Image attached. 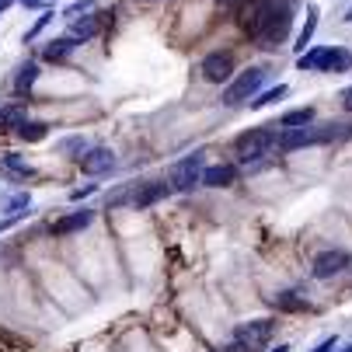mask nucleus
Instances as JSON below:
<instances>
[{"instance_id":"f257e3e1","label":"nucleus","mask_w":352,"mask_h":352,"mask_svg":"<svg viewBox=\"0 0 352 352\" xmlns=\"http://www.w3.org/2000/svg\"><path fill=\"white\" fill-rule=\"evenodd\" d=\"M300 70H324V74H345L352 70V53L342 45H331V49H311V53H300L296 60Z\"/></svg>"},{"instance_id":"f03ea898","label":"nucleus","mask_w":352,"mask_h":352,"mask_svg":"<svg viewBox=\"0 0 352 352\" xmlns=\"http://www.w3.org/2000/svg\"><path fill=\"white\" fill-rule=\"evenodd\" d=\"M279 146V136H276V126H262V129H251L237 140V161L241 164H255L262 157H269L272 150Z\"/></svg>"},{"instance_id":"7ed1b4c3","label":"nucleus","mask_w":352,"mask_h":352,"mask_svg":"<svg viewBox=\"0 0 352 352\" xmlns=\"http://www.w3.org/2000/svg\"><path fill=\"white\" fill-rule=\"evenodd\" d=\"M342 129L345 126H296V129H283V136H279V150H300V146H318V143H328V140H335V136H342Z\"/></svg>"},{"instance_id":"20e7f679","label":"nucleus","mask_w":352,"mask_h":352,"mask_svg":"<svg viewBox=\"0 0 352 352\" xmlns=\"http://www.w3.org/2000/svg\"><path fill=\"white\" fill-rule=\"evenodd\" d=\"M203 171H206V154H203V150H195V154H188L185 161L171 164L168 182H171V188L188 192V188H195V185H203Z\"/></svg>"},{"instance_id":"39448f33","label":"nucleus","mask_w":352,"mask_h":352,"mask_svg":"<svg viewBox=\"0 0 352 352\" xmlns=\"http://www.w3.org/2000/svg\"><path fill=\"white\" fill-rule=\"evenodd\" d=\"M262 84H265V70H262V67L244 70L241 77H234V80L223 87V105H244V102H251V98L262 91Z\"/></svg>"},{"instance_id":"423d86ee","label":"nucleus","mask_w":352,"mask_h":352,"mask_svg":"<svg viewBox=\"0 0 352 352\" xmlns=\"http://www.w3.org/2000/svg\"><path fill=\"white\" fill-rule=\"evenodd\" d=\"M276 0H251V4L241 11V28L251 35V38H258L262 35V28L269 25V18L276 14Z\"/></svg>"},{"instance_id":"0eeeda50","label":"nucleus","mask_w":352,"mask_h":352,"mask_svg":"<svg viewBox=\"0 0 352 352\" xmlns=\"http://www.w3.org/2000/svg\"><path fill=\"white\" fill-rule=\"evenodd\" d=\"M286 32H289V8L283 4V8H276V14L269 18V25L262 28L258 45H262V49H276V45L286 38Z\"/></svg>"},{"instance_id":"6e6552de","label":"nucleus","mask_w":352,"mask_h":352,"mask_svg":"<svg viewBox=\"0 0 352 352\" xmlns=\"http://www.w3.org/2000/svg\"><path fill=\"white\" fill-rule=\"evenodd\" d=\"M234 338H237L248 352H255V349H262V345L272 338V321H248V324L237 328Z\"/></svg>"},{"instance_id":"1a4fd4ad","label":"nucleus","mask_w":352,"mask_h":352,"mask_svg":"<svg viewBox=\"0 0 352 352\" xmlns=\"http://www.w3.org/2000/svg\"><path fill=\"white\" fill-rule=\"evenodd\" d=\"M80 168H84V175H91V178L109 175V171L116 168V154H112L109 146H91L87 154L80 157Z\"/></svg>"},{"instance_id":"9d476101","label":"nucleus","mask_w":352,"mask_h":352,"mask_svg":"<svg viewBox=\"0 0 352 352\" xmlns=\"http://www.w3.org/2000/svg\"><path fill=\"white\" fill-rule=\"evenodd\" d=\"M230 74H234V56L230 53H210L203 60V77L210 84H223V80H230Z\"/></svg>"},{"instance_id":"9b49d317","label":"nucleus","mask_w":352,"mask_h":352,"mask_svg":"<svg viewBox=\"0 0 352 352\" xmlns=\"http://www.w3.org/2000/svg\"><path fill=\"white\" fill-rule=\"evenodd\" d=\"M349 265V255L345 251H321V255L314 258V279H331V276H338L342 269Z\"/></svg>"},{"instance_id":"f8f14e48","label":"nucleus","mask_w":352,"mask_h":352,"mask_svg":"<svg viewBox=\"0 0 352 352\" xmlns=\"http://www.w3.org/2000/svg\"><path fill=\"white\" fill-rule=\"evenodd\" d=\"M168 195V185H157V182H150V185H133V199H129V206L136 210H146V206H154L157 199Z\"/></svg>"},{"instance_id":"ddd939ff","label":"nucleus","mask_w":352,"mask_h":352,"mask_svg":"<svg viewBox=\"0 0 352 352\" xmlns=\"http://www.w3.org/2000/svg\"><path fill=\"white\" fill-rule=\"evenodd\" d=\"M91 220H94V213L91 210H77V213H70V217H63V220H56V227H53V234H74V230H84V227H91Z\"/></svg>"},{"instance_id":"4468645a","label":"nucleus","mask_w":352,"mask_h":352,"mask_svg":"<svg viewBox=\"0 0 352 352\" xmlns=\"http://www.w3.org/2000/svg\"><path fill=\"white\" fill-rule=\"evenodd\" d=\"M234 164H217V168H206L203 171V185H210V188H223V185H230L234 182Z\"/></svg>"},{"instance_id":"2eb2a0df","label":"nucleus","mask_w":352,"mask_h":352,"mask_svg":"<svg viewBox=\"0 0 352 352\" xmlns=\"http://www.w3.org/2000/svg\"><path fill=\"white\" fill-rule=\"evenodd\" d=\"M74 42H77V38H70V35H67V38H53V42L42 49V56L53 60V63H60V60H67V56L74 53Z\"/></svg>"},{"instance_id":"dca6fc26","label":"nucleus","mask_w":352,"mask_h":352,"mask_svg":"<svg viewBox=\"0 0 352 352\" xmlns=\"http://www.w3.org/2000/svg\"><path fill=\"white\" fill-rule=\"evenodd\" d=\"M279 98H286V84H276V87H269V91H262V94H255L251 98V109H265V105H272V102H279Z\"/></svg>"},{"instance_id":"f3484780","label":"nucleus","mask_w":352,"mask_h":352,"mask_svg":"<svg viewBox=\"0 0 352 352\" xmlns=\"http://www.w3.org/2000/svg\"><path fill=\"white\" fill-rule=\"evenodd\" d=\"M314 32H318V8H311V11H307V25H304V32H300V38H296V49H300V53H304V49L311 45Z\"/></svg>"},{"instance_id":"a211bd4d","label":"nucleus","mask_w":352,"mask_h":352,"mask_svg":"<svg viewBox=\"0 0 352 352\" xmlns=\"http://www.w3.org/2000/svg\"><path fill=\"white\" fill-rule=\"evenodd\" d=\"M0 164H4L11 175H18V178H32L35 175V168L25 164V161H18V154H4V157H0Z\"/></svg>"},{"instance_id":"6ab92c4d","label":"nucleus","mask_w":352,"mask_h":352,"mask_svg":"<svg viewBox=\"0 0 352 352\" xmlns=\"http://www.w3.org/2000/svg\"><path fill=\"white\" fill-rule=\"evenodd\" d=\"M35 77H38V67H35V63H25V67L18 70V77H14V91L25 94V91L35 84Z\"/></svg>"},{"instance_id":"aec40b11","label":"nucleus","mask_w":352,"mask_h":352,"mask_svg":"<svg viewBox=\"0 0 352 352\" xmlns=\"http://www.w3.org/2000/svg\"><path fill=\"white\" fill-rule=\"evenodd\" d=\"M311 119H314V112H311V109H296V112H286L279 126H283V129H296V126H307Z\"/></svg>"},{"instance_id":"412c9836","label":"nucleus","mask_w":352,"mask_h":352,"mask_svg":"<svg viewBox=\"0 0 352 352\" xmlns=\"http://www.w3.org/2000/svg\"><path fill=\"white\" fill-rule=\"evenodd\" d=\"M45 129H49L45 122H28V119H25L21 129H18V136L28 140V143H38V140H45Z\"/></svg>"},{"instance_id":"4be33fe9","label":"nucleus","mask_w":352,"mask_h":352,"mask_svg":"<svg viewBox=\"0 0 352 352\" xmlns=\"http://www.w3.org/2000/svg\"><path fill=\"white\" fill-rule=\"evenodd\" d=\"M60 150H63V154H77V161L87 154V143H84V136H67V140H60Z\"/></svg>"},{"instance_id":"5701e85b","label":"nucleus","mask_w":352,"mask_h":352,"mask_svg":"<svg viewBox=\"0 0 352 352\" xmlns=\"http://www.w3.org/2000/svg\"><path fill=\"white\" fill-rule=\"evenodd\" d=\"M25 112L21 109H0V129H21Z\"/></svg>"},{"instance_id":"b1692460","label":"nucleus","mask_w":352,"mask_h":352,"mask_svg":"<svg viewBox=\"0 0 352 352\" xmlns=\"http://www.w3.org/2000/svg\"><path fill=\"white\" fill-rule=\"evenodd\" d=\"M276 307L279 311H307V300H296L293 293H279L276 296Z\"/></svg>"},{"instance_id":"393cba45","label":"nucleus","mask_w":352,"mask_h":352,"mask_svg":"<svg viewBox=\"0 0 352 352\" xmlns=\"http://www.w3.org/2000/svg\"><path fill=\"white\" fill-rule=\"evenodd\" d=\"M94 32H98V21H94V18H84V21H74L70 38H91Z\"/></svg>"},{"instance_id":"a878e982","label":"nucleus","mask_w":352,"mask_h":352,"mask_svg":"<svg viewBox=\"0 0 352 352\" xmlns=\"http://www.w3.org/2000/svg\"><path fill=\"white\" fill-rule=\"evenodd\" d=\"M25 206H28V195H11V199H8V213L25 210Z\"/></svg>"},{"instance_id":"bb28decb","label":"nucleus","mask_w":352,"mask_h":352,"mask_svg":"<svg viewBox=\"0 0 352 352\" xmlns=\"http://www.w3.org/2000/svg\"><path fill=\"white\" fill-rule=\"evenodd\" d=\"M335 345H338V342H335V338H324V342H321V345H318V349H314V352H331V349H335Z\"/></svg>"},{"instance_id":"cd10ccee","label":"nucleus","mask_w":352,"mask_h":352,"mask_svg":"<svg viewBox=\"0 0 352 352\" xmlns=\"http://www.w3.org/2000/svg\"><path fill=\"white\" fill-rule=\"evenodd\" d=\"M342 105L352 112V87H345V91H342Z\"/></svg>"},{"instance_id":"c85d7f7f","label":"nucleus","mask_w":352,"mask_h":352,"mask_svg":"<svg viewBox=\"0 0 352 352\" xmlns=\"http://www.w3.org/2000/svg\"><path fill=\"white\" fill-rule=\"evenodd\" d=\"M91 192H94V185H84V188L74 192V199H84V195H91Z\"/></svg>"},{"instance_id":"c756f323","label":"nucleus","mask_w":352,"mask_h":352,"mask_svg":"<svg viewBox=\"0 0 352 352\" xmlns=\"http://www.w3.org/2000/svg\"><path fill=\"white\" fill-rule=\"evenodd\" d=\"M227 352H248V349H244V345H241V342H237V338H234V342H230V345H227Z\"/></svg>"},{"instance_id":"7c9ffc66","label":"nucleus","mask_w":352,"mask_h":352,"mask_svg":"<svg viewBox=\"0 0 352 352\" xmlns=\"http://www.w3.org/2000/svg\"><path fill=\"white\" fill-rule=\"evenodd\" d=\"M272 352H289V349H286V345H279V349H272Z\"/></svg>"},{"instance_id":"2f4dec72","label":"nucleus","mask_w":352,"mask_h":352,"mask_svg":"<svg viewBox=\"0 0 352 352\" xmlns=\"http://www.w3.org/2000/svg\"><path fill=\"white\" fill-rule=\"evenodd\" d=\"M345 21H352V8H349V11H345Z\"/></svg>"},{"instance_id":"473e14b6","label":"nucleus","mask_w":352,"mask_h":352,"mask_svg":"<svg viewBox=\"0 0 352 352\" xmlns=\"http://www.w3.org/2000/svg\"><path fill=\"white\" fill-rule=\"evenodd\" d=\"M345 352H352V345H349V349H345Z\"/></svg>"}]
</instances>
